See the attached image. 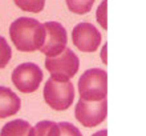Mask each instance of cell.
<instances>
[{
    "label": "cell",
    "mask_w": 146,
    "mask_h": 136,
    "mask_svg": "<svg viewBox=\"0 0 146 136\" xmlns=\"http://www.w3.org/2000/svg\"><path fill=\"white\" fill-rule=\"evenodd\" d=\"M9 36L15 47L21 52H35L42 46L45 31L38 20L19 17L9 27Z\"/></svg>",
    "instance_id": "1"
},
{
    "label": "cell",
    "mask_w": 146,
    "mask_h": 136,
    "mask_svg": "<svg viewBox=\"0 0 146 136\" xmlns=\"http://www.w3.org/2000/svg\"><path fill=\"white\" fill-rule=\"evenodd\" d=\"M80 99L86 101H100L106 99L108 93V74L101 68L85 71L78 80Z\"/></svg>",
    "instance_id": "2"
},
{
    "label": "cell",
    "mask_w": 146,
    "mask_h": 136,
    "mask_svg": "<svg viewBox=\"0 0 146 136\" xmlns=\"http://www.w3.org/2000/svg\"><path fill=\"white\" fill-rule=\"evenodd\" d=\"M80 60L70 48L66 47L57 56H46L45 68L49 71L50 79L57 82H68L77 74Z\"/></svg>",
    "instance_id": "3"
},
{
    "label": "cell",
    "mask_w": 146,
    "mask_h": 136,
    "mask_svg": "<svg viewBox=\"0 0 146 136\" xmlns=\"http://www.w3.org/2000/svg\"><path fill=\"white\" fill-rule=\"evenodd\" d=\"M44 100L50 108L65 111L74 100V87L68 82H57L49 79L44 86Z\"/></svg>",
    "instance_id": "4"
},
{
    "label": "cell",
    "mask_w": 146,
    "mask_h": 136,
    "mask_svg": "<svg viewBox=\"0 0 146 136\" xmlns=\"http://www.w3.org/2000/svg\"><path fill=\"white\" fill-rule=\"evenodd\" d=\"M108 115L106 99L100 101H86L80 99L74 108V116L86 128H92L101 124Z\"/></svg>",
    "instance_id": "5"
},
{
    "label": "cell",
    "mask_w": 146,
    "mask_h": 136,
    "mask_svg": "<svg viewBox=\"0 0 146 136\" xmlns=\"http://www.w3.org/2000/svg\"><path fill=\"white\" fill-rule=\"evenodd\" d=\"M11 79L20 92L32 93L40 87L42 71L35 63H23L13 70Z\"/></svg>",
    "instance_id": "6"
},
{
    "label": "cell",
    "mask_w": 146,
    "mask_h": 136,
    "mask_svg": "<svg viewBox=\"0 0 146 136\" xmlns=\"http://www.w3.org/2000/svg\"><path fill=\"white\" fill-rule=\"evenodd\" d=\"M45 38L42 42V46L40 47V52L45 54L46 56H57L66 48L68 43V35L64 25L57 21H46L42 24Z\"/></svg>",
    "instance_id": "7"
},
{
    "label": "cell",
    "mask_w": 146,
    "mask_h": 136,
    "mask_svg": "<svg viewBox=\"0 0 146 136\" xmlns=\"http://www.w3.org/2000/svg\"><path fill=\"white\" fill-rule=\"evenodd\" d=\"M73 44L82 52H94L101 43V33L90 23H80L72 31Z\"/></svg>",
    "instance_id": "8"
},
{
    "label": "cell",
    "mask_w": 146,
    "mask_h": 136,
    "mask_svg": "<svg viewBox=\"0 0 146 136\" xmlns=\"http://www.w3.org/2000/svg\"><path fill=\"white\" fill-rule=\"evenodd\" d=\"M21 100L15 92L7 87L0 86V119L13 116L19 112Z\"/></svg>",
    "instance_id": "9"
},
{
    "label": "cell",
    "mask_w": 146,
    "mask_h": 136,
    "mask_svg": "<svg viewBox=\"0 0 146 136\" xmlns=\"http://www.w3.org/2000/svg\"><path fill=\"white\" fill-rule=\"evenodd\" d=\"M32 125L23 119H16L4 125L0 136H31Z\"/></svg>",
    "instance_id": "10"
},
{
    "label": "cell",
    "mask_w": 146,
    "mask_h": 136,
    "mask_svg": "<svg viewBox=\"0 0 146 136\" xmlns=\"http://www.w3.org/2000/svg\"><path fill=\"white\" fill-rule=\"evenodd\" d=\"M57 129V123L49 120L38 121L35 127H32L31 136H54Z\"/></svg>",
    "instance_id": "11"
},
{
    "label": "cell",
    "mask_w": 146,
    "mask_h": 136,
    "mask_svg": "<svg viewBox=\"0 0 146 136\" xmlns=\"http://www.w3.org/2000/svg\"><path fill=\"white\" fill-rule=\"evenodd\" d=\"M66 5L73 13L77 15H85L92 9L94 0H65Z\"/></svg>",
    "instance_id": "12"
},
{
    "label": "cell",
    "mask_w": 146,
    "mask_h": 136,
    "mask_svg": "<svg viewBox=\"0 0 146 136\" xmlns=\"http://www.w3.org/2000/svg\"><path fill=\"white\" fill-rule=\"evenodd\" d=\"M13 3L23 11L38 13L45 7V0H13Z\"/></svg>",
    "instance_id": "13"
},
{
    "label": "cell",
    "mask_w": 146,
    "mask_h": 136,
    "mask_svg": "<svg viewBox=\"0 0 146 136\" xmlns=\"http://www.w3.org/2000/svg\"><path fill=\"white\" fill-rule=\"evenodd\" d=\"M54 136H82V133L73 124L61 121V123H57V129H56Z\"/></svg>",
    "instance_id": "14"
},
{
    "label": "cell",
    "mask_w": 146,
    "mask_h": 136,
    "mask_svg": "<svg viewBox=\"0 0 146 136\" xmlns=\"http://www.w3.org/2000/svg\"><path fill=\"white\" fill-rule=\"evenodd\" d=\"M12 58L11 47L8 46L7 40L3 36H0V70L7 66Z\"/></svg>",
    "instance_id": "15"
},
{
    "label": "cell",
    "mask_w": 146,
    "mask_h": 136,
    "mask_svg": "<svg viewBox=\"0 0 146 136\" xmlns=\"http://www.w3.org/2000/svg\"><path fill=\"white\" fill-rule=\"evenodd\" d=\"M106 5H108V0H104L97 8V21L100 23L101 27H104V29L108 28V24H106Z\"/></svg>",
    "instance_id": "16"
},
{
    "label": "cell",
    "mask_w": 146,
    "mask_h": 136,
    "mask_svg": "<svg viewBox=\"0 0 146 136\" xmlns=\"http://www.w3.org/2000/svg\"><path fill=\"white\" fill-rule=\"evenodd\" d=\"M92 136H108V131H106V129H102V131H98V132L93 133Z\"/></svg>",
    "instance_id": "17"
},
{
    "label": "cell",
    "mask_w": 146,
    "mask_h": 136,
    "mask_svg": "<svg viewBox=\"0 0 146 136\" xmlns=\"http://www.w3.org/2000/svg\"><path fill=\"white\" fill-rule=\"evenodd\" d=\"M101 59L104 60V63H106V46H104L102 52H101Z\"/></svg>",
    "instance_id": "18"
}]
</instances>
